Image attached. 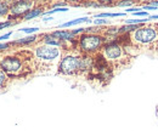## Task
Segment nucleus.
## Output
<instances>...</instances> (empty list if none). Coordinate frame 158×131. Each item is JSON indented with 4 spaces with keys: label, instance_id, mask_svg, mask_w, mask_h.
Instances as JSON below:
<instances>
[{
    "label": "nucleus",
    "instance_id": "nucleus-20",
    "mask_svg": "<svg viewBox=\"0 0 158 131\" xmlns=\"http://www.w3.org/2000/svg\"><path fill=\"white\" fill-rule=\"evenodd\" d=\"M133 15L134 16H143V17H146V16H148V12L147 11H138V12H135Z\"/></svg>",
    "mask_w": 158,
    "mask_h": 131
},
{
    "label": "nucleus",
    "instance_id": "nucleus-5",
    "mask_svg": "<svg viewBox=\"0 0 158 131\" xmlns=\"http://www.w3.org/2000/svg\"><path fill=\"white\" fill-rule=\"evenodd\" d=\"M72 50V49H71ZM69 49H66V52L61 57L57 66V73L61 75H77L79 74L80 68V57L81 54L78 51H71Z\"/></svg>",
    "mask_w": 158,
    "mask_h": 131
},
{
    "label": "nucleus",
    "instance_id": "nucleus-24",
    "mask_svg": "<svg viewBox=\"0 0 158 131\" xmlns=\"http://www.w3.org/2000/svg\"><path fill=\"white\" fill-rule=\"evenodd\" d=\"M152 47H153V50H156V51L158 52V40L153 44V45H152Z\"/></svg>",
    "mask_w": 158,
    "mask_h": 131
},
{
    "label": "nucleus",
    "instance_id": "nucleus-4",
    "mask_svg": "<svg viewBox=\"0 0 158 131\" xmlns=\"http://www.w3.org/2000/svg\"><path fill=\"white\" fill-rule=\"evenodd\" d=\"M79 52L83 55H96L101 51L103 45L106 44V38L101 34H88L83 33L77 39Z\"/></svg>",
    "mask_w": 158,
    "mask_h": 131
},
{
    "label": "nucleus",
    "instance_id": "nucleus-14",
    "mask_svg": "<svg viewBox=\"0 0 158 131\" xmlns=\"http://www.w3.org/2000/svg\"><path fill=\"white\" fill-rule=\"evenodd\" d=\"M10 2H4V1H0V17L2 16H6L7 12H10Z\"/></svg>",
    "mask_w": 158,
    "mask_h": 131
},
{
    "label": "nucleus",
    "instance_id": "nucleus-25",
    "mask_svg": "<svg viewBox=\"0 0 158 131\" xmlns=\"http://www.w3.org/2000/svg\"><path fill=\"white\" fill-rule=\"evenodd\" d=\"M150 21H152V19H158V15H152V16H150L148 17Z\"/></svg>",
    "mask_w": 158,
    "mask_h": 131
},
{
    "label": "nucleus",
    "instance_id": "nucleus-18",
    "mask_svg": "<svg viewBox=\"0 0 158 131\" xmlns=\"http://www.w3.org/2000/svg\"><path fill=\"white\" fill-rule=\"evenodd\" d=\"M116 6H131L133 5V1H129V0H127V1H120V2H117V4H114Z\"/></svg>",
    "mask_w": 158,
    "mask_h": 131
},
{
    "label": "nucleus",
    "instance_id": "nucleus-23",
    "mask_svg": "<svg viewBox=\"0 0 158 131\" xmlns=\"http://www.w3.org/2000/svg\"><path fill=\"white\" fill-rule=\"evenodd\" d=\"M143 9H145V10H156L157 7H155V6H151V5H146V6H143Z\"/></svg>",
    "mask_w": 158,
    "mask_h": 131
},
{
    "label": "nucleus",
    "instance_id": "nucleus-22",
    "mask_svg": "<svg viewBox=\"0 0 158 131\" xmlns=\"http://www.w3.org/2000/svg\"><path fill=\"white\" fill-rule=\"evenodd\" d=\"M12 35V33H7V34H4V35H1L0 37V40H6V39H9V38Z\"/></svg>",
    "mask_w": 158,
    "mask_h": 131
},
{
    "label": "nucleus",
    "instance_id": "nucleus-26",
    "mask_svg": "<svg viewBox=\"0 0 158 131\" xmlns=\"http://www.w3.org/2000/svg\"><path fill=\"white\" fill-rule=\"evenodd\" d=\"M51 19H52V17H45L44 21H51Z\"/></svg>",
    "mask_w": 158,
    "mask_h": 131
},
{
    "label": "nucleus",
    "instance_id": "nucleus-2",
    "mask_svg": "<svg viewBox=\"0 0 158 131\" xmlns=\"http://www.w3.org/2000/svg\"><path fill=\"white\" fill-rule=\"evenodd\" d=\"M131 45L135 47L152 46L158 40V23L157 24H143L139 29L129 34Z\"/></svg>",
    "mask_w": 158,
    "mask_h": 131
},
{
    "label": "nucleus",
    "instance_id": "nucleus-16",
    "mask_svg": "<svg viewBox=\"0 0 158 131\" xmlns=\"http://www.w3.org/2000/svg\"><path fill=\"white\" fill-rule=\"evenodd\" d=\"M37 31H39V28H38V27H31V28H22V29H20V32L27 33V34H31V33H35Z\"/></svg>",
    "mask_w": 158,
    "mask_h": 131
},
{
    "label": "nucleus",
    "instance_id": "nucleus-3",
    "mask_svg": "<svg viewBox=\"0 0 158 131\" xmlns=\"http://www.w3.org/2000/svg\"><path fill=\"white\" fill-rule=\"evenodd\" d=\"M61 57V49L56 46L40 44L34 49V63L39 69L50 68ZM61 59V58H60Z\"/></svg>",
    "mask_w": 158,
    "mask_h": 131
},
{
    "label": "nucleus",
    "instance_id": "nucleus-21",
    "mask_svg": "<svg viewBox=\"0 0 158 131\" xmlns=\"http://www.w3.org/2000/svg\"><path fill=\"white\" fill-rule=\"evenodd\" d=\"M138 11H140L138 7H130V9L127 10V12H131V14H135V12H138Z\"/></svg>",
    "mask_w": 158,
    "mask_h": 131
},
{
    "label": "nucleus",
    "instance_id": "nucleus-7",
    "mask_svg": "<svg viewBox=\"0 0 158 131\" xmlns=\"http://www.w3.org/2000/svg\"><path fill=\"white\" fill-rule=\"evenodd\" d=\"M34 1H16L10 5V18H23L32 9H34Z\"/></svg>",
    "mask_w": 158,
    "mask_h": 131
},
{
    "label": "nucleus",
    "instance_id": "nucleus-8",
    "mask_svg": "<svg viewBox=\"0 0 158 131\" xmlns=\"http://www.w3.org/2000/svg\"><path fill=\"white\" fill-rule=\"evenodd\" d=\"M55 38H57L62 43H73L77 37L71 32V31H56L51 33ZM77 41V40H76Z\"/></svg>",
    "mask_w": 158,
    "mask_h": 131
},
{
    "label": "nucleus",
    "instance_id": "nucleus-11",
    "mask_svg": "<svg viewBox=\"0 0 158 131\" xmlns=\"http://www.w3.org/2000/svg\"><path fill=\"white\" fill-rule=\"evenodd\" d=\"M83 22H91V19L89 17H80V18L72 19V21H68L66 23H62L60 24V28H68V27H72V26H76L79 23H83Z\"/></svg>",
    "mask_w": 158,
    "mask_h": 131
},
{
    "label": "nucleus",
    "instance_id": "nucleus-1",
    "mask_svg": "<svg viewBox=\"0 0 158 131\" xmlns=\"http://www.w3.org/2000/svg\"><path fill=\"white\" fill-rule=\"evenodd\" d=\"M101 55L105 57V59L113 67V69L116 67H123L125 66L127 61H130L133 57L129 56L125 51V47L119 44L117 41H108L103 45V47L101 49Z\"/></svg>",
    "mask_w": 158,
    "mask_h": 131
},
{
    "label": "nucleus",
    "instance_id": "nucleus-12",
    "mask_svg": "<svg viewBox=\"0 0 158 131\" xmlns=\"http://www.w3.org/2000/svg\"><path fill=\"white\" fill-rule=\"evenodd\" d=\"M39 37L37 35H32V37H27L23 38V39H19L15 43H11V45H31V44H34L37 41V39Z\"/></svg>",
    "mask_w": 158,
    "mask_h": 131
},
{
    "label": "nucleus",
    "instance_id": "nucleus-10",
    "mask_svg": "<svg viewBox=\"0 0 158 131\" xmlns=\"http://www.w3.org/2000/svg\"><path fill=\"white\" fill-rule=\"evenodd\" d=\"M43 11H44V7H43V5H39V6H37V7H34V9H32L24 17L23 19H26V21H29V19L32 18H35V17H38L40 16L41 14H43Z\"/></svg>",
    "mask_w": 158,
    "mask_h": 131
},
{
    "label": "nucleus",
    "instance_id": "nucleus-13",
    "mask_svg": "<svg viewBox=\"0 0 158 131\" xmlns=\"http://www.w3.org/2000/svg\"><path fill=\"white\" fill-rule=\"evenodd\" d=\"M7 83H9V75L0 69V92H2L7 88Z\"/></svg>",
    "mask_w": 158,
    "mask_h": 131
},
{
    "label": "nucleus",
    "instance_id": "nucleus-6",
    "mask_svg": "<svg viewBox=\"0 0 158 131\" xmlns=\"http://www.w3.org/2000/svg\"><path fill=\"white\" fill-rule=\"evenodd\" d=\"M19 55L16 54V55L6 56L2 59H0V69L4 71L7 75H21V73L23 72L24 62H23V58Z\"/></svg>",
    "mask_w": 158,
    "mask_h": 131
},
{
    "label": "nucleus",
    "instance_id": "nucleus-17",
    "mask_svg": "<svg viewBox=\"0 0 158 131\" xmlns=\"http://www.w3.org/2000/svg\"><path fill=\"white\" fill-rule=\"evenodd\" d=\"M93 22H94V24H95V26H99V27L100 26H105V24H107V23H108V21H107L106 18H95Z\"/></svg>",
    "mask_w": 158,
    "mask_h": 131
},
{
    "label": "nucleus",
    "instance_id": "nucleus-9",
    "mask_svg": "<svg viewBox=\"0 0 158 131\" xmlns=\"http://www.w3.org/2000/svg\"><path fill=\"white\" fill-rule=\"evenodd\" d=\"M40 37L43 38V44L44 45H50V46H56V47H60V46H63L64 45V43H62L57 38H55L51 33L43 34Z\"/></svg>",
    "mask_w": 158,
    "mask_h": 131
},
{
    "label": "nucleus",
    "instance_id": "nucleus-19",
    "mask_svg": "<svg viewBox=\"0 0 158 131\" xmlns=\"http://www.w3.org/2000/svg\"><path fill=\"white\" fill-rule=\"evenodd\" d=\"M10 46H11V43H4V44H0V52L6 51Z\"/></svg>",
    "mask_w": 158,
    "mask_h": 131
},
{
    "label": "nucleus",
    "instance_id": "nucleus-15",
    "mask_svg": "<svg viewBox=\"0 0 158 131\" xmlns=\"http://www.w3.org/2000/svg\"><path fill=\"white\" fill-rule=\"evenodd\" d=\"M20 21H16V22H11V21H6V22H0V29L2 28H6V27H11L14 24H17Z\"/></svg>",
    "mask_w": 158,
    "mask_h": 131
}]
</instances>
